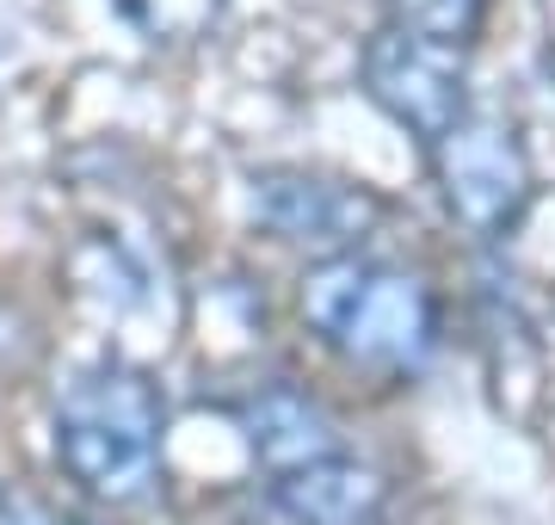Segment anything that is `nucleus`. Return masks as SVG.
Segmentation results:
<instances>
[{
	"label": "nucleus",
	"mask_w": 555,
	"mask_h": 525,
	"mask_svg": "<svg viewBox=\"0 0 555 525\" xmlns=\"http://www.w3.org/2000/svg\"><path fill=\"white\" fill-rule=\"evenodd\" d=\"M302 322L334 359L383 377H414L438 353L444 316L438 291L420 272L383 266L371 254L315 260L302 279Z\"/></svg>",
	"instance_id": "nucleus-1"
},
{
	"label": "nucleus",
	"mask_w": 555,
	"mask_h": 525,
	"mask_svg": "<svg viewBox=\"0 0 555 525\" xmlns=\"http://www.w3.org/2000/svg\"><path fill=\"white\" fill-rule=\"evenodd\" d=\"M167 402L137 364H93L56 402V464L80 495L105 507H137L155 495Z\"/></svg>",
	"instance_id": "nucleus-2"
},
{
	"label": "nucleus",
	"mask_w": 555,
	"mask_h": 525,
	"mask_svg": "<svg viewBox=\"0 0 555 525\" xmlns=\"http://www.w3.org/2000/svg\"><path fill=\"white\" fill-rule=\"evenodd\" d=\"M426 155H433L438 192L451 204V217L469 235L494 242V235H506L525 217V204H531V155H525L513 124L488 118V112H469Z\"/></svg>",
	"instance_id": "nucleus-3"
},
{
	"label": "nucleus",
	"mask_w": 555,
	"mask_h": 525,
	"mask_svg": "<svg viewBox=\"0 0 555 525\" xmlns=\"http://www.w3.org/2000/svg\"><path fill=\"white\" fill-rule=\"evenodd\" d=\"M364 93L420 149L451 137L456 124L476 112L469 105V75H463L456 50H444L433 38H414L401 25H389V31H377V38L364 43Z\"/></svg>",
	"instance_id": "nucleus-4"
},
{
	"label": "nucleus",
	"mask_w": 555,
	"mask_h": 525,
	"mask_svg": "<svg viewBox=\"0 0 555 525\" xmlns=\"http://www.w3.org/2000/svg\"><path fill=\"white\" fill-rule=\"evenodd\" d=\"M254 217L272 229L278 242L309 247L315 260L358 254L389 217V204L371 185L334 180V174H309V167H266L254 174Z\"/></svg>",
	"instance_id": "nucleus-5"
},
{
	"label": "nucleus",
	"mask_w": 555,
	"mask_h": 525,
	"mask_svg": "<svg viewBox=\"0 0 555 525\" xmlns=\"http://www.w3.org/2000/svg\"><path fill=\"white\" fill-rule=\"evenodd\" d=\"M389 483L358 458H315L266 483V513L278 525H377Z\"/></svg>",
	"instance_id": "nucleus-6"
},
{
	"label": "nucleus",
	"mask_w": 555,
	"mask_h": 525,
	"mask_svg": "<svg viewBox=\"0 0 555 525\" xmlns=\"http://www.w3.org/2000/svg\"><path fill=\"white\" fill-rule=\"evenodd\" d=\"M241 433H247L254 458L272 470V476L339 451V433H334V421H327V408L309 402V396L291 389V384H272V389H259V396H247V402H241Z\"/></svg>",
	"instance_id": "nucleus-7"
},
{
	"label": "nucleus",
	"mask_w": 555,
	"mask_h": 525,
	"mask_svg": "<svg viewBox=\"0 0 555 525\" xmlns=\"http://www.w3.org/2000/svg\"><path fill=\"white\" fill-rule=\"evenodd\" d=\"M383 7H389V25L433 38L444 50H469L488 25V0H383Z\"/></svg>",
	"instance_id": "nucleus-8"
},
{
	"label": "nucleus",
	"mask_w": 555,
	"mask_h": 525,
	"mask_svg": "<svg viewBox=\"0 0 555 525\" xmlns=\"http://www.w3.org/2000/svg\"><path fill=\"white\" fill-rule=\"evenodd\" d=\"M118 7H124V20L155 43H192L222 13V0H118Z\"/></svg>",
	"instance_id": "nucleus-9"
},
{
	"label": "nucleus",
	"mask_w": 555,
	"mask_h": 525,
	"mask_svg": "<svg viewBox=\"0 0 555 525\" xmlns=\"http://www.w3.org/2000/svg\"><path fill=\"white\" fill-rule=\"evenodd\" d=\"M0 525H56V513L25 488H0Z\"/></svg>",
	"instance_id": "nucleus-10"
},
{
	"label": "nucleus",
	"mask_w": 555,
	"mask_h": 525,
	"mask_svg": "<svg viewBox=\"0 0 555 525\" xmlns=\"http://www.w3.org/2000/svg\"><path fill=\"white\" fill-rule=\"evenodd\" d=\"M56 525H87V520H56Z\"/></svg>",
	"instance_id": "nucleus-11"
}]
</instances>
